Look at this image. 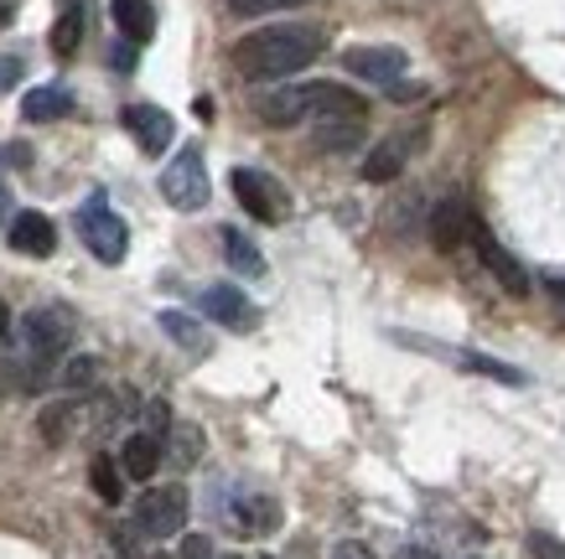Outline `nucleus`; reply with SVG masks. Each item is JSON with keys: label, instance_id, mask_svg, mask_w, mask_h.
Here are the masks:
<instances>
[{"label": "nucleus", "instance_id": "nucleus-1", "mask_svg": "<svg viewBox=\"0 0 565 559\" xmlns=\"http://www.w3.org/2000/svg\"><path fill=\"white\" fill-rule=\"evenodd\" d=\"M327 47L322 26H265V32H249L234 42V73L249 78V84H275V78H291L307 63H317Z\"/></svg>", "mask_w": 565, "mask_h": 559}, {"label": "nucleus", "instance_id": "nucleus-2", "mask_svg": "<svg viewBox=\"0 0 565 559\" xmlns=\"http://www.w3.org/2000/svg\"><path fill=\"white\" fill-rule=\"evenodd\" d=\"M255 115L275 130H286L296 119H363L369 99L353 94L348 84H296V88H275L255 104Z\"/></svg>", "mask_w": 565, "mask_h": 559}, {"label": "nucleus", "instance_id": "nucleus-3", "mask_svg": "<svg viewBox=\"0 0 565 559\" xmlns=\"http://www.w3.org/2000/svg\"><path fill=\"white\" fill-rule=\"evenodd\" d=\"M73 347V316L63 305H36L21 316V357L42 363L47 373H57V357Z\"/></svg>", "mask_w": 565, "mask_h": 559}, {"label": "nucleus", "instance_id": "nucleus-4", "mask_svg": "<svg viewBox=\"0 0 565 559\" xmlns=\"http://www.w3.org/2000/svg\"><path fill=\"white\" fill-rule=\"evenodd\" d=\"M78 234H84V249L99 259V265H120V259L130 255V228H125V218L104 203V197H88V203L78 207Z\"/></svg>", "mask_w": 565, "mask_h": 559}, {"label": "nucleus", "instance_id": "nucleus-5", "mask_svg": "<svg viewBox=\"0 0 565 559\" xmlns=\"http://www.w3.org/2000/svg\"><path fill=\"white\" fill-rule=\"evenodd\" d=\"M228 186H234L239 207L255 223H286V218H291V197H286V186L275 182V176H265V171L239 166L234 176H228Z\"/></svg>", "mask_w": 565, "mask_h": 559}, {"label": "nucleus", "instance_id": "nucleus-6", "mask_svg": "<svg viewBox=\"0 0 565 559\" xmlns=\"http://www.w3.org/2000/svg\"><path fill=\"white\" fill-rule=\"evenodd\" d=\"M161 197L177 207V213H198L207 207V166H203V151L188 146L182 155H172V166L161 171Z\"/></svg>", "mask_w": 565, "mask_h": 559}, {"label": "nucleus", "instance_id": "nucleus-7", "mask_svg": "<svg viewBox=\"0 0 565 559\" xmlns=\"http://www.w3.org/2000/svg\"><path fill=\"white\" fill-rule=\"evenodd\" d=\"M188 487H151L136 503V528L146 539H172L188 528Z\"/></svg>", "mask_w": 565, "mask_h": 559}, {"label": "nucleus", "instance_id": "nucleus-8", "mask_svg": "<svg viewBox=\"0 0 565 559\" xmlns=\"http://www.w3.org/2000/svg\"><path fill=\"white\" fill-rule=\"evenodd\" d=\"M467 244L478 249V259L488 265V270H493V280H498L503 290H509V295H530V275H524V265H519V259L509 255V249H503V244H498V238L488 234L482 223H472Z\"/></svg>", "mask_w": 565, "mask_h": 559}, {"label": "nucleus", "instance_id": "nucleus-9", "mask_svg": "<svg viewBox=\"0 0 565 559\" xmlns=\"http://www.w3.org/2000/svg\"><path fill=\"white\" fill-rule=\"evenodd\" d=\"M472 207H467V197H441V203L430 207V218H426V234H430V244L441 249V255H451V249H462L467 244V234H472Z\"/></svg>", "mask_w": 565, "mask_h": 559}, {"label": "nucleus", "instance_id": "nucleus-10", "mask_svg": "<svg viewBox=\"0 0 565 559\" xmlns=\"http://www.w3.org/2000/svg\"><path fill=\"white\" fill-rule=\"evenodd\" d=\"M343 68L353 73V78H369V84H390L411 68V57L399 47H348L343 52Z\"/></svg>", "mask_w": 565, "mask_h": 559}, {"label": "nucleus", "instance_id": "nucleus-11", "mask_svg": "<svg viewBox=\"0 0 565 559\" xmlns=\"http://www.w3.org/2000/svg\"><path fill=\"white\" fill-rule=\"evenodd\" d=\"M125 130L136 136V146L146 155H161L167 146H172V136H177L172 115H167V109H156V104H130V109H125Z\"/></svg>", "mask_w": 565, "mask_h": 559}, {"label": "nucleus", "instance_id": "nucleus-12", "mask_svg": "<svg viewBox=\"0 0 565 559\" xmlns=\"http://www.w3.org/2000/svg\"><path fill=\"white\" fill-rule=\"evenodd\" d=\"M203 311H207V316H213L218 326H228V332H255V322H259L255 301H249L239 286H213V290L203 295Z\"/></svg>", "mask_w": 565, "mask_h": 559}, {"label": "nucleus", "instance_id": "nucleus-13", "mask_svg": "<svg viewBox=\"0 0 565 559\" xmlns=\"http://www.w3.org/2000/svg\"><path fill=\"white\" fill-rule=\"evenodd\" d=\"M11 249L17 255H32V259H47L57 249V228H52L47 213H17L11 223Z\"/></svg>", "mask_w": 565, "mask_h": 559}, {"label": "nucleus", "instance_id": "nucleus-14", "mask_svg": "<svg viewBox=\"0 0 565 559\" xmlns=\"http://www.w3.org/2000/svg\"><path fill=\"white\" fill-rule=\"evenodd\" d=\"M52 384V373L32 357H0V399L11 394H42Z\"/></svg>", "mask_w": 565, "mask_h": 559}, {"label": "nucleus", "instance_id": "nucleus-15", "mask_svg": "<svg viewBox=\"0 0 565 559\" xmlns=\"http://www.w3.org/2000/svg\"><path fill=\"white\" fill-rule=\"evenodd\" d=\"M156 466H161V441L146 436V430H136V436L120 445V472L130 476V482H151Z\"/></svg>", "mask_w": 565, "mask_h": 559}, {"label": "nucleus", "instance_id": "nucleus-16", "mask_svg": "<svg viewBox=\"0 0 565 559\" xmlns=\"http://www.w3.org/2000/svg\"><path fill=\"white\" fill-rule=\"evenodd\" d=\"M109 17H115V26H120L125 42H151L156 36V11L151 0H109Z\"/></svg>", "mask_w": 565, "mask_h": 559}, {"label": "nucleus", "instance_id": "nucleus-17", "mask_svg": "<svg viewBox=\"0 0 565 559\" xmlns=\"http://www.w3.org/2000/svg\"><path fill=\"white\" fill-rule=\"evenodd\" d=\"M223 259H228V270L244 275V280H259L265 275V255H259V244L249 234H239V228H223Z\"/></svg>", "mask_w": 565, "mask_h": 559}, {"label": "nucleus", "instance_id": "nucleus-18", "mask_svg": "<svg viewBox=\"0 0 565 559\" xmlns=\"http://www.w3.org/2000/svg\"><path fill=\"white\" fill-rule=\"evenodd\" d=\"M161 461H172V466H182V472L198 466V461H203V430L172 420V430L161 436Z\"/></svg>", "mask_w": 565, "mask_h": 559}, {"label": "nucleus", "instance_id": "nucleus-19", "mask_svg": "<svg viewBox=\"0 0 565 559\" xmlns=\"http://www.w3.org/2000/svg\"><path fill=\"white\" fill-rule=\"evenodd\" d=\"M234 528L239 534H275L280 528V503L275 497H239L234 503Z\"/></svg>", "mask_w": 565, "mask_h": 559}, {"label": "nucleus", "instance_id": "nucleus-20", "mask_svg": "<svg viewBox=\"0 0 565 559\" xmlns=\"http://www.w3.org/2000/svg\"><path fill=\"white\" fill-rule=\"evenodd\" d=\"M311 146L327 155L338 151H359L363 146V119H322L317 130H311Z\"/></svg>", "mask_w": 565, "mask_h": 559}, {"label": "nucleus", "instance_id": "nucleus-21", "mask_svg": "<svg viewBox=\"0 0 565 559\" xmlns=\"http://www.w3.org/2000/svg\"><path fill=\"white\" fill-rule=\"evenodd\" d=\"M21 115L32 119V125H47V119H63V115H73V94L68 88H32L26 99H21Z\"/></svg>", "mask_w": 565, "mask_h": 559}, {"label": "nucleus", "instance_id": "nucleus-22", "mask_svg": "<svg viewBox=\"0 0 565 559\" xmlns=\"http://www.w3.org/2000/svg\"><path fill=\"white\" fill-rule=\"evenodd\" d=\"M78 415H84V405H78V399H57V405H47L42 415H36V430H42V441H47V445H63V441L73 436Z\"/></svg>", "mask_w": 565, "mask_h": 559}, {"label": "nucleus", "instance_id": "nucleus-23", "mask_svg": "<svg viewBox=\"0 0 565 559\" xmlns=\"http://www.w3.org/2000/svg\"><path fill=\"white\" fill-rule=\"evenodd\" d=\"M88 482H94V492H99V503H125V472H120V461H109V456H94L88 461Z\"/></svg>", "mask_w": 565, "mask_h": 559}, {"label": "nucleus", "instance_id": "nucleus-24", "mask_svg": "<svg viewBox=\"0 0 565 559\" xmlns=\"http://www.w3.org/2000/svg\"><path fill=\"white\" fill-rule=\"evenodd\" d=\"M405 171V140H384L369 161H363V182H394Z\"/></svg>", "mask_w": 565, "mask_h": 559}, {"label": "nucleus", "instance_id": "nucleus-25", "mask_svg": "<svg viewBox=\"0 0 565 559\" xmlns=\"http://www.w3.org/2000/svg\"><path fill=\"white\" fill-rule=\"evenodd\" d=\"M161 332H167L177 347H188V353H207V332L192 322L188 311H161Z\"/></svg>", "mask_w": 565, "mask_h": 559}, {"label": "nucleus", "instance_id": "nucleus-26", "mask_svg": "<svg viewBox=\"0 0 565 559\" xmlns=\"http://www.w3.org/2000/svg\"><path fill=\"white\" fill-rule=\"evenodd\" d=\"M52 384H63V389H68V394H84V389H94V384H99V357H88V353L68 357L63 368L52 373Z\"/></svg>", "mask_w": 565, "mask_h": 559}, {"label": "nucleus", "instance_id": "nucleus-27", "mask_svg": "<svg viewBox=\"0 0 565 559\" xmlns=\"http://www.w3.org/2000/svg\"><path fill=\"white\" fill-rule=\"evenodd\" d=\"M451 357H457V368H467V373H488V378L509 384V389H524V373L509 368V363H498V357H488V353H451Z\"/></svg>", "mask_w": 565, "mask_h": 559}, {"label": "nucleus", "instance_id": "nucleus-28", "mask_svg": "<svg viewBox=\"0 0 565 559\" xmlns=\"http://www.w3.org/2000/svg\"><path fill=\"white\" fill-rule=\"evenodd\" d=\"M78 42H84V11L68 6V11L57 17V26H52V52H57V57H73Z\"/></svg>", "mask_w": 565, "mask_h": 559}, {"label": "nucleus", "instance_id": "nucleus-29", "mask_svg": "<svg viewBox=\"0 0 565 559\" xmlns=\"http://www.w3.org/2000/svg\"><path fill=\"white\" fill-rule=\"evenodd\" d=\"M296 6H307V0H228L234 17H270V11H296Z\"/></svg>", "mask_w": 565, "mask_h": 559}, {"label": "nucleus", "instance_id": "nucleus-30", "mask_svg": "<svg viewBox=\"0 0 565 559\" xmlns=\"http://www.w3.org/2000/svg\"><path fill=\"white\" fill-rule=\"evenodd\" d=\"M146 420H151V430H146V436H156V441H161V436L172 430V409H167V399H151V405H146Z\"/></svg>", "mask_w": 565, "mask_h": 559}, {"label": "nucleus", "instance_id": "nucleus-31", "mask_svg": "<svg viewBox=\"0 0 565 559\" xmlns=\"http://www.w3.org/2000/svg\"><path fill=\"white\" fill-rule=\"evenodd\" d=\"M530 555L534 559H565V544L550 539V534H530Z\"/></svg>", "mask_w": 565, "mask_h": 559}, {"label": "nucleus", "instance_id": "nucleus-32", "mask_svg": "<svg viewBox=\"0 0 565 559\" xmlns=\"http://www.w3.org/2000/svg\"><path fill=\"white\" fill-rule=\"evenodd\" d=\"M182 559H218L213 555V539H207V534H188V539H182Z\"/></svg>", "mask_w": 565, "mask_h": 559}, {"label": "nucleus", "instance_id": "nucleus-33", "mask_svg": "<svg viewBox=\"0 0 565 559\" xmlns=\"http://www.w3.org/2000/svg\"><path fill=\"white\" fill-rule=\"evenodd\" d=\"M332 559H374V549L359 539H343V544H332Z\"/></svg>", "mask_w": 565, "mask_h": 559}, {"label": "nucleus", "instance_id": "nucleus-34", "mask_svg": "<svg viewBox=\"0 0 565 559\" xmlns=\"http://www.w3.org/2000/svg\"><path fill=\"white\" fill-rule=\"evenodd\" d=\"M399 559H441V555H436V549H426V544H405V549H399Z\"/></svg>", "mask_w": 565, "mask_h": 559}, {"label": "nucleus", "instance_id": "nucleus-35", "mask_svg": "<svg viewBox=\"0 0 565 559\" xmlns=\"http://www.w3.org/2000/svg\"><path fill=\"white\" fill-rule=\"evenodd\" d=\"M550 290H555V301L565 305V275H561V280H550Z\"/></svg>", "mask_w": 565, "mask_h": 559}, {"label": "nucleus", "instance_id": "nucleus-36", "mask_svg": "<svg viewBox=\"0 0 565 559\" xmlns=\"http://www.w3.org/2000/svg\"><path fill=\"white\" fill-rule=\"evenodd\" d=\"M6 332H11V316H6V305H0V337H6Z\"/></svg>", "mask_w": 565, "mask_h": 559}, {"label": "nucleus", "instance_id": "nucleus-37", "mask_svg": "<svg viewBox=\"0 0 565 559\" xmlns=\"http://www.w3.org/2000/svg\"><path fill=\"white\" fill-rule=\"evenodd\" d=\"M6 21H11V6H6V0H0V26H6Z\"/></svg>", "mask_w": 565, "mask_h": 559}, {"label": "nucleus", "instance_id": "nucleus-38", "mask_svg": "<svg viewBox=\"0 0 565 559\" xmlns=\"http://www.w3.org/2000/svg\"><path fill=\"white\" fill-rule=\"evenodd\" d=\"M0 207H6V192H0Z\"/></svg>", "mask_w": 565, "mask_h": 559}, {"label": "nucleus", "instance_id": "nucleus-39", "mask_svg": "<svg viewBox=\"0 0 565 559\" xmlns=\"http://www.w3.org/2000/svg\"><path fill=\"white\" fill-rule=\"evenodd\" d=\"M228 559H239V555H228Z\"/></svg>", "mask_w": 565, "mask_h": 559}]
</instances>
